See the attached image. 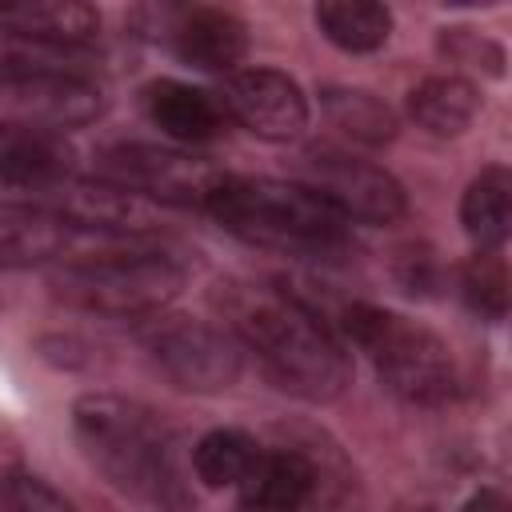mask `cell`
Instances as JSON below:
<instances>
[{
    "label": "cell",
    "instance_id": "1",
    "mask_svg": "<svg viewBox=\"0 0 512 512\" xmlns=\"http://www.w3.org/2000/svg\"><path fill=\"white\" fill-rule=\"evenodd\" d=\"M212 304L240 348L256 352L264 372L284 392L328 404L352 384L344 344L292 292L260 280H220L212 288Z\"/></svg>",
    "mask_w": 512,
    "mask_h": 512
},
{
    "label": "cell",
    "instance_id": "2",
    "mask_svg": "<svg viewBox=\"0 0 512 512\" xmlns=\"http://www.w3.org/2000/svg\"><path fill=\"white\" fill-rule=\"evenodd\" d=\"M72 432L84 456L132 500L152 512H192L176 468L172 432L152 408L116 392H88L72 404Z\"/></svg>",
    "mask_w": 512,
    "mask_h": 512
},
{
    "label": "cell",
    "instance_id": "3",
    "mask_svg": "<svg viewBox=\"0 0 512 512\" xmlns=\"http://www.w3.org/2000/svg\"><path fill=\"white\" fill-rule=\"evenodd\" d=\"M224 232L308 260H336L348 252V220L336 216L316 192L296 180L272 176H224L204 208Z\"/></svg>",
    "mask_w": 512,
    "mask_h": 512
},
{
    "label": "cell",
    "instance_id": "4",
    "mask_svg": "<svg viewBox=\"0 0 512 512\" xmlns=\"http://www.w3.org/2000/svg\"><path fill=\"white\" fill-rule=\"evenodd\" d=\"M340 324H344V336L368 356L380 384L396 400L432 408V404H448L460 392L452 348L420 320L356 300L344 308Z\"/></svg>",
    "mask_w": 512,
    "mask_h": 512
},
{
    "label": "cell",
    "instance_id": "5",
    "mask_svg": "<svg viewBox=\"0 0 512 512\" xmlns=\"http://www.w3.org/2000/svg\"><path fill=\"white\" fill-rule=\"evenodd\" d=\"M184 288V264L168 252L124 248V252H92L68 260L52 276V292L80 312L144 320L164 312Z\"/></svg>",
    "mask_w": 512,
    "mask_h": 512
},
{
    "label": "cell",
    "instance_id": "6",
    "mask_svg": "<svg viewBox=\"0 0 512 512\" xmlns=\"http://www.w3.org/2000/svg\"><path fill=\"white\" fill-rule=\"evenodd\" d=\"M136 340L156 360V368L184 392H224L240 380L244 348L216 324L188 312H152L136 324Z\"/></svg>",
    "mask_w": 512,
    "mask_h": 512
},
{
    "label": "cell",
    "instance_id": "7",
    "mask_svg": "<svg viewBox=\"0 0 512 512\" xmlns=\"http://www.w3.org/2000/svg\"><path fill=\"white\" fill-rule=\"evenodd\" d=\"M96 176L136 192L148 204H172V208H208L212 192L228 172H220L212 160L192 156L184 148L164 144H140L124 140L96 156Z\"/></svg>",
    "mask_w": 512,
    "mask_h": 512
},
{
    "label": "cell",
    "instance_id": "8",
    "mask_svg": "<svg viewBox=\"0 0 512 512\" xmlns=\"http://www.w3.org/2000/svg\"><path fill=\"white\" fill-rule=\"evenodd\" d=\"M296 176H300L296 184L316 192L344 220L396 224L408 212L404 184L388 168H380L372 160H360V156H352L344 148H332V144L304 148V156L296 160Z\"/></svg>",
    "mask_w": 512,
    "mask_h": 512
},
{
    "label": "cell",
    "instance_id": "9",
    "mask_svg": "<svg viewBox=\"0 0 512 512\" xmlns=\"http://www.w3.org/2000/svg\"><path fill=\"white\" fill-rule=\"evenodd\" d=\"M224 112L268 144L300 140L308 128V96L280 68H236L220 92Z\"/></svg>",
    "mask_w": 512,
    "mask_h": 512
},
{
    "label": "cell",
    "instance_id": "10",
    "mask_svg": "<svg viewBox=\"0 0 512 512\" xmlns=\"http://www.w3.org/2000/svg\"><path fill=\"white\" fill-rule=\"evenodd\" d=\"M48 208L64 216L72 228H104V232H144L156 224V208L128 188L92 176H68L44 192Z\"/></svg>",
    "mask_w": 512,
    "mask_h": 512
},
{
    "label": "cell",
    "instance_id": "11",
    "mask_svg": "<svg viewBox=\"0 0 512 512\" xmlns=\"http://www.w3.org/2000/svg\"><path fill=\"white\" fill-rule=\"evenodd\" d=\"M0 32L40 48H80L96 40L100 12L84 0H4L0 4Z\"/></svg>",
    "mask_w": 512,
    "mask_h": 512
},
{
    "label": "cell",
    "instance_id": "12",
    "mask_svg": "<svg viewBox=\"0 0 512 512\" xmlns=\"http://www.w3.org/2000/svg\"><path fill=\"white\" fill-rule=\"evenodd\" d=\"M172 52L200 72H236L248 52V28L224 8H180L172 28Z\"/></svg>",
    "mask_w": 512,
    "mask_h": 512
},
{
    "label": "cell",
    "instance_id": "13",
    "mask_svg": "<svg viewBox=\"0 0 512 512\" xmlns=\"http://www.w3.org/2000/svg\"><path fill=\"white\" fill-rule=\"evenodd\" d=\"M72 240V224L48 204L0 200V268H36L56 260Z\"/></svg>",
    "mask_w": 512,
    "mask_h": 512
},
{
    "label": "cell",
    "instance_id": "14",
    "mask_svg": "<svg viewBox=\"0 0 512 512\" xmlns=\"http://www.w3.org/2000/svg\"><path fill=\"white\" fill-rule=\"evenodd\" d=\"M72 176V148L48 128H0V184L48 192Z\"/></svg>",
    "mask_w": 512,
    "mask_h": 512
},
{
    "label": "cell",
    "instance_id": "15",
    "mask_svg": "<svg viewBox=\"0 0 512 512\" xmlns=\"http://www.w3.org/2000/svg\"><path fill=\"white\" fill-rule=\"evenodd\" d=\"M144 112L164 136L180 144H208L224 128V104L184 80H152L144 88Z\"/></svg>",
    "mask_w": 512,
    "mask_h": 512
},
{
    "label": "cell",
    "instance_id": "16",
    "mask_svg": "<svg viewBox=\"0 0 512 512\" xmlns=\"http://www.w3.org/2000/svg\"><path fill=\"white\" fill-rule=\"evenodd\" d=\"M316 488V472L300 452H260L240 480V504L248 512H300Z\"/></svg>",
    "mask_w": 512,
    "mask_h": 512
},
{
    "label": "cell",
    "instance_id": "17",
    "mask_svg": "<svg viewBox=\"0 0 512 512\" xmlns=\"http://www.w3.org/2000/svg\"><path fill=\"white\" fill-rule=\"evenodd\" d=\"M460 224L476 252H500L512 228V176L500 164L480 168L460 196Z\"/></svg>",
    "mask_w": 512,
    "mask_h": 512
},
{
    "label": "cell",
    "instance_id": "18",
    "mask_svg": "<svg viewBox=\"0 0 512 512\" xmlns=\"http://www.w3.org/2000/svg\"><path fill=\"white\" fill-rule=\"evenodd\" d=\"M480 112V92L464 76H428L408 92V116L432 136H460Z\"/></svg>",
    "mask_w": 512,
    "mask_h": 512
},
{
    "label": "cell",
    "instance_id": "19",
    "mask_svg": "<svg viewBox=\"0 0 512 512\" xmlns=\"http://www.w3.org/2000/svg\"><path fill=\"white\" fill-rule=\"evenodd\" d=\"M316 28L340 52H376L392 36V12L376 0H324L316 4Z\"/></svg>",
    "mask_w": 512,
    "mask_h": 512
},
{
    "label": "cell",
    "instance_id": "20",
    "mask_svg": "<svg viewBox=\"0 0 512 512\" xmlns=\"http://www.w3.org/2000/svg\"><path fill=\"white\" fill-rule=\"evenodd\" d=\"M320 108L332 120V128H340L344 136H352L356 144H368V148L392 144L396 132H400L396 112L380 96H372L364 88H336V84H328L320 92Z\"/></svg>",
    "mask_w": 512,
    "mask_h": 512
},
{
    "label": "cell",
    "instance_id": "21",
    "mask_svg": "<svg viewBox=\"0 0 512 512\" xmlns=\"http://www.w3.org/2000/svg\"><path fill=\"white\" fill-rule=\"evenodd\" d=\"M260 444L240 428H212L192 448V468L208 488H240L248 468L256 464Z\"/></svg>",
    "mask_w": 512,
    "mask_h": 512
},
{
    "label": "cell",
    "instance_id": "22",
    "mask_svg": "<svg viewBox=\"0 0 512 512\" xmlns=\"http://www.w3.org/2000/svg\"><path fill=\"white\" fill-rule=\"evenodd\" d=\"M460 296L480 320L508 316V264L500 252H476L460 268Z\"/></svg>",
    "mask_w": 512,
    "mask_h": 512
},
{
    "label": "cell",
    "instance_id": "23",
    "mask_svg": "<svg viewBox=\"0 0 512 512\" xmlns=\"http://www.w3.org/2000/svg\"><path fill=\"white\" fill-rule=\"evenodd\" d=\"M440 52L456 64H476L488 76H504V48L472 28H444L440 32Z\"/></svg>",
    "mask_w": 512,
    "mask_h": 512
},
{
    "label": "cell",
    "instance_id": "24",
    "mask_svg": "<svg viewBox=\"0 0 512 512\" xmlns=\"http://www.w3.org/2000/svg\"><path fill=\"white\" fill-rule=\"evenodd\" d=\"M8 512H76V504L32 472H12L4 484Z\"/></svg>",
    "mask_w": 512,
    "mask_h": 512
},
{
    "label": "cell",
    "instance_id": "25",
    "mask_svg": "<svg viewBox=\"0 0 512 512\" xmlns=\"http://www.w3.org/2000/svg\"><path fill=\"white\" fill-rule=\"evenodd\" d=\"M460 512H508V500H504V492H496V488H480V492H472V496L464 500Z\"/></svg>",
    "mask_w": 512,
    "mask_h": 512
}]
</instances>
